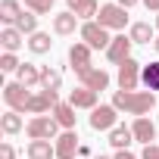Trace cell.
<instances>
[{"label":"cell","instance_id":"obj_1","mask_svg":"<svg viewBox=\"0 0 159 159\" xmlns=\"http://www.w3.org/2000/svg\"><path fill=\"white\" fill-rule=\"evenodd\" d=\"M112 106L116 109H125V112H131V116H147L153 106H156V97H153V91H116V97H112Z\"/></svg>","mask_w":159,"mask_h":159},{"label":"cell","instance_id":"obj_2","mask_svg":"<svg viewBox=\"0 0 159 159\" xmlns=\"http://www.w3.org/2000/svg\"><path fill=\"white\" fill-rule=\"evenodd\" d=\"M25 131H28L31 140H50V137L59 134V122H56L53 116H34V119L25 125Z\"/></svg>","mask_w":159,"mask_h":159},{"label":"cell","instance_id":"obj_3","mask_svg":"<svg viewBox=\"0 0 159 159\" xmlns=\"http://www.w3.org/2000/svg\"><path fill=\"white\" fill-rule=\"evenodd\" d=\"M106 31H109V28H103L100 22H84V25H81V38H84V44H88L91 50H109L112 38H109Z\"/></svg>","mask_w":159,"mask_h":159},{"label":"cell","instance_id":"obj_4","mask_svg":"<svg viewBox=\"0 0 159 159\" xmlns=\"http://www.w3.org/2000/svg\"><path fill=\"white\" fill-rule=\"evenodd\" d=\"M97 22H100L103 28H125V25H128V10L119 7V3H106V7H100Z\"/></svg>","mask_w":159,"mask_h":159},{"label":"cell","instance_id":"obj_5","mask_svg":"<svg viewBox=\"0 0 159 159\" xmlns=\"http://www.w3.org/2000/svg\"><path fill=\"white\" fill-rule=\"evenodd\" d=\"M3 100H7V106H10L13 112H28V100H31V94H28L25 84L13 81V84L3 88Z\"/></svg>","mask_w":159,"mask_h":159},{"label":"cell","instance_id":"obj_6","mask_svg":"<svg viewBox=\"0 0 159 159\" xmlns=\"http://www.w3.org/2000/svg\"><path fill=\"white\" fill-rule=\"evenodd\" d=\"M140 72H143V69H140V62L128 56V59L119 66V88H122V91H134V88H137V81H140Z\"/></svg>","mask_w":159,"mask_h":159},{"label":"cell","instance_id":"obj_7","mask_svg":"<svg viewBox=\"0 0 159 159\" xmlns=\"http://www.w3.org/2000/svg\"><path fill=\"white\" fill-rule=\"evenodd\" d=\"M56 103H59V94H56V91H41V94H31L28 112H31V116H44L47 109H56Z\"/></svg>","mask_w":159,"mask_h":159},{"label":"cell","instance_id":"obj_8","mask_svg":"<svg viewBox=\"0 0 159 159\" xmlns=\"http://www.w3.org/2000/svg\"><path fill=\"white\" fill-rule=\"evenodd\" d=\"M91 128L94 131H112L116 128V106H97V109H91Z\"/></svg>","mask_w":159,"mask_h":159},{"label":"cell","instance_id":"obj_9","mask_svg":"<svg viewBox=\"0 0 159 159\" xmlns=\"http://www.w3.org/2000/svg\"><path fill=\"white\" fill-rule=\"evenodd\" d=\"M69 62H72V69L81 75V72H88L91 69V47L81 41V44H72L69 47Z\"/></svg>","mask_w":159,"mask_h":159},{"label":"cell","instance_id":"obj_10","mask_svg":"<svg viewBox=\"0 0 159 159\" xmlns=\"http://www.w3.org/2000/svg\"><path fill=\"white\" fill-rule=\"evenodd\" d=\"M78 78H81V88H88V91H106L109 88V75L103 72V69H88V72H81V75H78Z\"/></svg>","mask_w":159,"mask_h":159},{"label":"cell","instance_id":"obj_11","mask_svg":"<svg viewBox=\"0 0 159 159\" xmlns=\"http://www.w3.org/2000/svg\"><path fill=\"white\" fill-rule=\"evenodd\" d=\"M131 38H125V34H119V38H112V44H109V50H106V56H109V62H125L128 56H131Z\"/></svg>","mask_w":159,"mask_h":159},{"label":"cell","instance_id":"obj_12","mask_svg":"<svg viewBox=\"0 0 159 159\" xmlns=\"http://www.w3.org/2000/svg\"><path fill=\"white\" fill-rule=\"evenodd\" d=\"M75 153H78V134L62 131L56 137V159H75Z\"/></svg>","mask_w":159,"mask_h":159},{"label":"cell","instance_id":"obj_13","mask_svg":"<svg viewBox=\"0 0 159 159\" xmlns=\"http://www.w3.org/2000/svg\"><path fill=\"white\" fill-rule=\"evenodd\" d=\"M131 134H134V140H140L143 147H150V140H153L159 131L153 128V122H150L147 116H140V119H134V125H131Z\"/></svg>","mask_w":159,"mask_h":159},{"label":"cell","instance_id":"obj_14","mask_svg":"<svg viewBox=\"0 0 159 159\" xmlns=\"http://www.w3.org/2000/svg\"><path fill=\"white\" fill-rule=\"evenodd\" d=\"M97 91H88V88H78V91H72L69 94V103L75 106V109H97Z\"/></svg>","mask_w":159,"mask_h":159},{"label":"cell","instance_id":"obj_15","mask_svg":"<svg viewBox=\"0 0 159 159\" xmlns=\"http://www.w3.org/2000/svg\"><path fill=\"white\" fill-rule=\"evenodd\" d=\"M0 44H3L7 53H16V50L22 47V31H19L16 25H7L3 31H0Z\"/></svg>","mask_w":159,"mask_h":159},{"label":"cell","instance_id":"obj_16","mask_svg":"<svg viewBox=\"0 0 159 159\" xmlns=\"http://www.w3.org/2000/svg\"><path fill=\"white\" fill-rule=\"evenodd\" d=\"M75 25H78V16L69 10V13H56L53 16V31L56 34H72L75 31Z\"/></svg>","mask_w":159,"mask_h":159},{"label":"cell","instance_id":"obj_17","mask_svg":"<svg viewBox=\"0 0 159 159\" xmlns=\"http://www.w3.org/2000/svg\"><path fill=\"white\" fill-rule=\"evenodd\" d=\"M53 119H56L66 131H75V106H72V103H56Z\"/></svg>","mask_w":159,"mask_h":159},{"label":"cell","instance_id":"obj_18","mask_svg":"<svg viewBox=\"0 0 159 159\" xmlns=\"http://www.w3.org/2000/svg\"><path fill=\"white\" fill-rule=\"evenodd\" d=\"M28 159H56V147H50V140H31Z\"/></svg>","mask_w":159,"mask_h":159},{"label":"cell","instance_id":"obj_19","mask_svg":"<svg viewBox=\"0 0 159 159\" xmlns=\"http://www.w3.org/2000/svg\"><path fill=\"white\" fill-rule=\"evenodd\" d=\"M41 72H44V69H38V66H31V62H22V66H19V84H25V88L41 84Z\"/></svg>","mask_w":159,"mask_h":159},{"label":"cell","instance_id":"obj_20","mask_svg":"<svg viewBox=\"0 0 159 159\" xmlns=\"http://www.w3.org/2000/svg\"><path fill=\"white\" fill-rule=\"evenodd\" d=\"M140 81L147 84V91H159V59H153V62H147V66H143Z\"/></svg>","mask_w":159,"mask_h":159},{"label":"cell","instance_id":"obj_21","mask_svg":"<svg viewBox=\"0 0 159 159\" xmlns=\"http://www.w3.org/2000/svg\"><path fill=\"white\" fill-rule=\"evenodd\" d=\"M128 38H131L134 44H150V41H153V25H150V22H134L131 31H128Z\"/></svg>","mask_w":159,"mask_h":159},{"label":"cell","instance_id":"obj_22","mask_svg":"<svg viewBox=\"0 0 159 159\" xmlns=\"http://www.w3.org/2000/svg\"><path fill=\"white\" fill-rule=\"evenodd\" d=\"M131 140H134V134H131V128H125V125H116V128L109 131V143H112L116 150H125Z\"/></svg>","mask_w":159,"mask_h":159},{"label":"cell","instance_id":"obj_23","mask_svg":"<svg viewBox=\"0 0 159 159\" xmlns=\"http://www.w3.org/2000/svg\"><path fill=\"white\" fill-rule=\"evenodd\" d=\"M19 16H22L19 0H3V3H0V19H3V22L16 25V22H19Z\"/></svg>","mask_w":159,"mask_h":159},{"label":"cell","instance_id":"obj_24","mask_svg":"<svg viewBox=\"0 0 159 159\" xmlns=\"http://www.w3.org/2000/svg\"><path fill=\"white\" fill-rule=\"evenodd\" d=\"M59 88H62V75L47 66V69L41 72V91H56V94H59Z\"/></svg>","mask_w":159,"mask_h":159},{"label":"cell","instance_id":"obj_25","mask_svg":"<svg viewBox=\"0 0 159 159\" xmlns=\"http://www.w3.org/2000/svg\"><path fill=\"white\" fill-rule=\"evenodd\" d=\"M72 13H75L78 19H88V22H91V16H97L100 7H97V0H78V3L72 7Z\"/></svg>","mask_w":159,"mask_h":159},{"label":"cell","instance_id":"obj_26","mask_svg":"<svg viewBox=\"0 0 159 159\" xmlns=\"http://www.w3.org/2000/svg\"><path fill=\"white\" fill-rule=\"evenodd\" d=\"M50 44H53V41H50V34H44V31H34V34L28 38V50H31V53H38V56H41V53H47V50H50Z\"/></svg>","mask_w":159,"mask_h":159},{"label":"cell","instance_id":"obj_27","mask_svg":"<svg viewBox=\"0 0 159 159\" xmlns=\"http://www.w3.org/2000/svg\"><path fill=\"white\" fill-rule=\"evenodd\" d=\"M0 128H3V134H19L22 131V119H19V112H7L3 119H0Z\"/></svg>","mask_w":159,"mask_h":159},{"label":"cell","instance_id":"obj_28","mask_svg":"<svg viewBox=\"0 0 159 159\" xmlns=\"http://www.w3.org/2000/svg\"><path fill=\"white\" fill-rule=\"evenodd\" d=\"M16 28H19L22 34H34V31H38V16H34V13H22L19 22H16Z\"/></svg>","mask_w":159,"mask_h":159},{"label":"cell","instance_id":"obj_29","mask_svg":"<svg viewBox=\"0 0 159 159\" xmlns=\"http://www.w3.org/2000/svg\"><path fill=\"white\" fill-rule=\"evenodd\" d=\"M25 7L34 13V16H44V13H50V7H53V0H25Z\"/></svg>","mask_w":159,"mask_h":159},{"label":"cell","instance_id":"obj_30","mask_svg":"<svg viewBox=\"0 0 159 159\" xmlns=\"http://www.w3.org/2000/svg\"><path fill=\"white\" fill-rule=\"evenodd\" d=\"M19 59H16V53H3V56H0V69H3V72H19Z\"/></svg>","mask_w":159,"mask_h":159},{"label":"cell","instance_id":"obj_31","mask_svg":"<svg viewBox=\"0 0 159 159\" xmlns=\"http://www.w3.org/2000/svg\"><path fill=\"white\" fill-rule=\"evenodd\" d=\"M140 159H159V143H150V147H143Z\"/></svg>","mask_w":159,"mask_h":159},{"label":"cell","instance_id":"obj_32","mask_svg":"<svg viewBox=\"0 0 159 159\" xmlns=\"http://www.w3.org/2000/svg\"><path fill=\"white\" fill-rule=\"evenodd\" d=\"M0 159H16V150H13V143H3V147H0Z\"/></svg>","mask_w":159,"mask_h":159},{"label":"cell","instance_id":"obj_33","mask_svg":"<svg viewBox=\"0 0 159 159\" xmlns=\"http://www.w3.org/2000/svg\"><path fill=\"white\" fill-rule=\"evenodd\" d=\"M116 159H137V156H134V153H128V150H119V153H116Z\"/></svg>","mask_w":159,"mask_h":159},{"label":"cell","instance_id":"obj_34","mask_svg":"<svg viewBox=\"0 0 159 159\" xmlns=\"http://www.w3.org/2000/svg\"><path fill=\"white\" fill-rule=\"evenodd\" d=\"M143 7H147V10H156V13H159V0H143Z\"/></svg>","mask_w":159,"mask_h":159},{"label":"cell","instance_id":"obj_35","mask_svg":"<svg viewBox=\"0 0 159 159\" xmlns=\"http://www.w3.org/2000/svg\"><path fill=\"white\" fill-rule=\"evenodd\" d=\"M134 3H137V0H119V7H125V10H128V7H134Z\"/></svg>","mask_w":159,"mask_h":159},{"label":"cell","instance_id":"obj_36","mask_svg":"<svg viewBox=\"0 0 159 159\" xmlns=\"http://www.w3.org/2000/svg\"><path fill=\"white\" fill-rule=\"evenodd\" d=\"M153 47H156V53H159V38H156V41H153Z\"/></svg>","mask_w":159,"mask_h":159},{"label":"cell","instance_id":"obj_37","mask_svg":"<svg viewBox=\"0 0 159 159\" xmlns=\"http://www.w3.org/2000/svg\"><path fill=\"white\" fill-rule=\"evenodd\" d=\"M75 3H78V0H69V7H75Z\"/></svg>","mask_w":159,"mask_h":159},{"label":"cell","instance_id":"obj_38","mask_svg":"<svg viewBox=\"0 0 159 159\" xmlns=\"http://www.w3.org/2000/svg\"><path fill=\"white\" fill-rule=\"evenodd\" d=\"M94 159H109V156H94Z\"/></svg>","mask_w":159,"mask_h":159},{"label":"cell","instance_id":"obj_39","mask_svg":"<svg viewBox=\"0 0 159 159\" xmlns=\"http://www.w3.org/2000/svg\"><path fill=\"white\" fill-rule=\"evenodd\" d=\"M156 28H159V16H156Z\"/></svg>","mask_w":159,"mask_h":159}]
</instances>
